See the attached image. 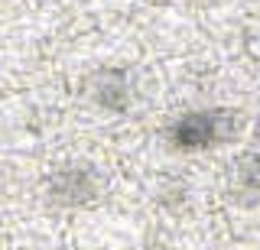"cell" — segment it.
I'll return each instance as SVG.
<instances>
[{
    "instance_id": "1",
    "label": "cell",
    "mask_w": 260,
    "mask_h": 250,
    "mask_svg": "<svg viewBox=\"0 0 260 250\" xmlns=\"http://www.w3.org/2000/svg\"><path fill=\"white\" fill-rule=\"evenodd\" d=\"M224 136V117L215 114V111H189L173 124L169 130V140H173L176 150L182 153H202L218 147Z\"/></svg>"
}]
</instances>
